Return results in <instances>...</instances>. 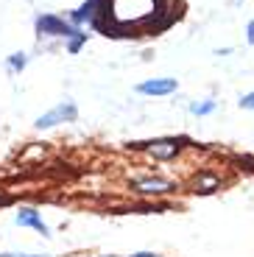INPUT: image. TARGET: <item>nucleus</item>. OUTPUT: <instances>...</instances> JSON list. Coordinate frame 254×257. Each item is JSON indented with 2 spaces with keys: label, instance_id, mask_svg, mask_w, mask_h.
I'll list each match as a JSON object with an SVG mask.
<instances>
[{
  "label": "nucleus",
  "instance_id": "f257e3e1",
  "mask_svg": "<svg viewBox=\"0 0 254 257\" xmlns=\"http://www.w3.org/2000/svg\"><path fill=\"white\" fill-rule=\"evenodd\" d=\"M76 117H78L76 103H73V101H62L59 106H53L51 112H45V115H39L34 126H37V128H51V126H59V123L76 120Z\"/></svg>",
  "mask_w": 254,
  "mask_h": 257
},
{
  "label": "nucleus",
  "instance_id": "f03ea898",
  "mask_svg": "<svg viewBox=\"0 0 254 257\" xmlns=\"http://www.w3.org/2000/svg\"><path fill=\"white\" fill-rule=\"evenodd\" d=\"M37 31L45 34V37H76L78 34L73 23L56 17V14H42V17H37Z\"/></svg>",
  "mask_w": 254,
  "mask_h": 257
},
{
  "label": "nucleus",
  "instance_id": "7ed1b4c3",
  "mask_svg": "<svg viewBox=\"0 0 254 257\" xmlns=\"http://www.w3.org/2000/svg\"><path fill=\"white\" fill-rule=\"evenodd\" d=\"M137 148H148V154L157 157V160H173L182 151V140H176V137H162V140H154V143H140Z\"/></svg>",
  "mask_w": 254,
  "mask_h": 257
},
{
  "label": "nucleus",
  "instance_id": "20e7f679",
  "mask_svg": "<svg viewBox=\"0 0 254 257\" xmlns=\"http://www.w3.org/2000/svg\"><path fill=\"white\" fill-rule=\"evenodd\" d=\"M134 190H140L143 196H165V193H173L176 185L168 179H159V176H146V179H134L132 182Z\"/></svg>",
  "mask_w": 254,
  "mask_h": 257
},
{
  "label": "nucleus",
  "instance_id": "39448f33",
  "mask_svg": "<svg viewBox=\"0 0 254 257\" xmlns=\"http://www.w3.org/2000/svg\"><path fill=\"white\" fill-rule=\"evenodd\" d=\"M176 78H148V81L137 84V92L140 95H171V92H176Z\"/></svg>",
  "mask_w": 254,
  "mask_h": 257
},
{
  "label": "nucleus",
  "instance_id": "423d86ee",
  "mask_svg": "<svg viewBox=\"0 0 254 257\" xmlns=\"http://www.w3.org/2000/svg\"><path fill=\"white\" fill-rule=\"evenodd\" d=\"M14 224L17 226H31V229H37L39 235H45V238L51 235V229H48V224L42 221V215H39L37 210H31V207H23V210L14 215Z\"/></svg>",
  "mask_w": 254,
  "mask_h": 257
},
{
  "label": "nucleus",
  "instance_id": "0eeeda50",
  "mask_svg": "<svg viewBox=\"0 0 254 257\" xmlns=\"http://www.w3.org/2000/svg\"><path fill=\"white\" fill-rule=\"evenodd\" d=\"M98 3H101V0H87L84 6H78L76 12L70 14V23H73V26H78V23H87V20H92V17H95Z\"/></svg>",
  "mask_w": 254,
  "mask_h": 257
},
{
  "label": "nucleus",
  "instance_id": "6e6552de",
  "mask_svg": "<svg viewBox=\"0 0 254 257\" xmlns=\"http://www.w3.org/2000/svg\"><path fill=\"white\" fill-rule=\"evenodd\" d=\"M190 112L193 115H210V112H215V101H201V103H193L190 106Z\"/></svg>",
  "mask_w": 254,
  "mask_h": 257
},
{
  "label": "nucleus",
  "instance_id": "1a4fd4ad",
  "mask_svg": "<svg viewBox=\"0 0 254 257\" xmlns=\"http://www.w3.org/2000/svg\"><path fill=\"white\" fill-rule=\"evenodd\" d=\"M215 185H218V179H215V176H201V179H196V187H198L201 193H210Z\"/></svg>",
  "mask_w": 254,
  "mask_h": 257
},
{
  "label": "nucleus",
  "instance_id": "9d476101",
  "mask_svg": "<svg viewBox=\"0 0 254 257\" xmlns=\"http://www.w3.org/2000/svg\"><path fill=\"white\" fill-rule=\"evenodd\" d=\"M84 42H87V34H76V37H70V45H67V51H70V53H78Z\"/></svg>",
  "mask_w": 254,
  "mask_h": 257
},
{
  "label": "nucleus",
  "instance_id": "9b49d317",
  "mask_svg": "<svg viewBox=\"0 0 254 257\" xmlns=\"http://www.w3.org/2000/svg\"><path fill=\"white\" fill-rule=\"evenodd\" d=\"M9 67H12V70H23V67H26V53H12Z\"/></svg>",
  "mask_w": 254,
  "mask_h": 257
},
{
  "label": "nucleus",
  "instance_id": "f8f14e48",
  "mask_svg": "<svg viewBox=\"0 0 254 257\" xmlns=\"http://www.w3.org/2000/svg\"><path fill=\"white\" fill-rule=\"evenodd\" d=\"M240 106L243 109H254V92H248V95L240 98Z\"/></svg>",
  "mask_w": 254,
  "mask_h": 257
},
{
  "label": "nucleus",
  "instance_id": "ddd939ff",
  "mask_svg": "<svg viewBox=\"0 0 254 257\" xmlns=\"http://www.w3.org/2000/svg\"><path fill=\"white\" fill-rule=\"evenodd\" d=\"M0 257H48V254H17V251H3Z\"/></svg>",
  "mask_w": 254,
  "mask_h": 257
},
{
  "label": "nucleus",
  "instance_id": "4468645a",
  "mask_svg": "<svg viewBox=\"0 0 254 257\" xmlns=\"http://www.w3.org/2000/svg\"><path fill=\"white\" fill-rule=\"evenodd\" d=\"M246 34H248V42H251V45H254V20H251V23H248V26H246Z\"/></svg>",
  "mask_w": 254,
  "mask_h": 257
},
{
  "label": "nucleus",
  "instance_id": "2eb2a0df",
  "mask_svg": "<svg viewBox=\"0 0 254 257\" xmlns=\"http://www.w3.org/2000/svg\"><path fill=\"white\" fill-rule=\"evenodd\" d=\"M129 257H159V254H154V251H134V254H129Z\"/></svg>",
  "mask_w": 254,
  "mask_h": 257
},
{
  "label": "nucleus",
  "instance_id": "dca6fc26",
  "mask_svg": "<svg viewBox=\"0 0 254 257\" xmlns=\"http://www.w3.org/2000/svg\"><path fill=\"white\" fill-rule=\"evenodd\" d=\"M9 201H12L9 196H0V207H3V204H9Z\"/></svg>",
  "mask_w": 254,
  "mask_h": 257
},
{
  "label": "nucleus",
  "instance_id": "f3484780",
  "mask_svg": "<svg viewBox=\"0 0 254 257\" xmlns=\"http://www.w3.org/2000/svg\"><path fill=\"white\" fill-rule=\"evenodd\" d=\"M106 257H112V254H106Z\"/></svg>",
  "mask_w": 254,
  "mask_h": 257
}]
</instances>
